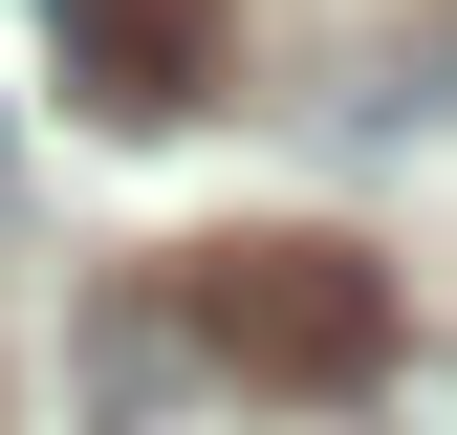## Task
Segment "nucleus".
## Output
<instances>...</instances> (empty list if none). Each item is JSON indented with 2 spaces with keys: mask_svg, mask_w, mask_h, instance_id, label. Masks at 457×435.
Wrapping results in <instances>:
<instances>
[{
  "mask_svg": "<svg viewBox=\"0 0 457 435\" xmlns=\"http://www.w3.org/2000/svg\"><path fill=\"white\" fill-rule=\"evenodd\" d=\"M175 349L218 392H370L392 370V283L349 240H196L175 261Z\"/></svg>",
  "mask_w": 457,
  "mask_h": 435,
  "instance_id": "f257e3e1",
  "label": "nucleus"
},
{
  "mask_svg": "<svg viewBox=\"0 0 457 435\" xmlns=\"http://www.w3.org/2000/svg\"><path fill=\"white\" fill-rule=\"evenodd\" d=\"M414 435H457V370H414Z\"/></svg>",
  "mask_w": 457,
  "mask_h": 435,
  "instance_id": "f03ea898",
  "label": "nucleus"
}]
</instances>
